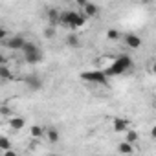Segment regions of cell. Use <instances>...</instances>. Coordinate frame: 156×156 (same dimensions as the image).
Masks as SVG:
<instances>
[{
  "instance_id": "obj_16",
  "label": "cell",
  "mask_w": 156,
  "mask_h": 156,
  "mask_svg": "<svg viewBox=\"0 0 156 156\" xmlns=\"http://www.w3.org/2000/svg\"><path fill=\"white\" fill-rule=\"evenodd\" d=\"M138 138H140V136H138V132H136V130H132V129H129V130L125 132V140H123V141H127V143L134 145V143L138 141Z\"/></svg>"
},
{
  "instance_id": "obj_6",
  "label": "cell",
  "mask_w": 156,
  "mask_h": 156,
  "mask_svg": "<svg viewBox=\"0 0 156 156\" xmlns=\"http://www.w3.org/2000/svg\"><path fill=\"white\" fill-rule=\"evenodd\" d=\"M24 37H20V35H15V37H8L6 41H4V44L9 48V50H22V46H24Z\"/></svg>"
},
{
  "instance_id": "obj_1",
  "label": "cell",
  "mask_w": 156,
  "mask_h": 156,
  "mask_svg": "<svg viewBox=\"0 0 156 156\" xmlns=\"http://www.w3.org/2000/svg\"><path fill=\"white\" fill-rule=\"evenodd\" d=\"M129 70H132V59L129 55H119L114 59V62L103 70L107 77H114V75H121V73H127Z\"/></svg>"
},
{
  "instance_id": "obj_2",
  "label": "cell",
  "mask_w": 156,
  "mask_h": 156,
  "mask_svg": "<svg viewBox=\"0 0 156 156\" xmlns=\"http://www.w3.org/2000/svg\"><path fill=\"white\" fill-rule=\"evenodd\" d=\"M59 22L62 24V26H66V28H72V30H75V28H83L85 24H87V17L83 15V13H79V11H62L61 13V17H59Z\"/></svg>"
},
{
  "instance_id": "obj_23",
  "label": "cell",
  "mask_w": 156,
  "mask_h": 156,
  "mask_svg": "<svg viewBox=\"0 0 156 156\" xmlns=\"http://www.w3.org/2000/svg\"><path fill=\"white\" fill-rule=\"evenodd\" d=\"M0 66H8V57L4 53H0Z\"/></svg>"
},
{
  "instance_id": "obj_22",
  "label": "cell",
  "mask_w": 156,
  "mask_h": 156,
  "mask_svg": "<svg viewBox=\"0 0 156 156\" xmlns=\"http://www.w3.org/2000/svg\"><path fill=\"white\" fill-rule=\"evenodd\" d=\"M8 37H9V31H8L4 26H0V42H4Z\"/></svg>"
},
{
  "instance_id": "obj_13",
  "label": "cell",
  "mask_w": 156,
  "mask_h": 156,
  "mask_svg": "<svg viewBox=\"0 0 156 156\" xmlns=\"http://www.w3.org/2000/svg\"><path fill=\"white\" fill-rule=\"evenodd\" d=\"M30 136H31L33 140H41V138L44 136V127H41V125H31V127H30Z\"/></svg>"
},
{
  "instance_id": "obj_14",
  "label": "cell",
  "mask_w": 156,
  "mask_h": 156,
  "mask_svg": "<svg viewBox=\"0 0 156 156\" xmlns=\"http://www.w3.org/2000/svg\"><path fill=\"white\" fill-rule=\"evenodd\" d=\"M118 152H119V154H127V156H130V154L134 152V147H132L130 143H127V141H121V143L118 145Z\"/></svg>"
},
{
  "instance_id": "obj_10",
  "label": "cell",
  "mask_w": 156,
  "mask_h": 156,
  "mask_svg": "<svg viewBox=\"0 0 156 156\" xmlns=\"http://www.w3.org/2000/svg\"><path fill=\"white\" fill-rule=\"evenodd\" d=\"M83 15L88 19V17H98L99 15V8L96 6V4H92V2H87L85 6H83Z\"/></svg>"
},
{
  "instance_id": "obj_20",
  "label": "cell",
  "mask_w": 156,
  "mask_h": 156,
  "mask_svg": "<svg viewBox=\"0 0 156 156\" xmlns=\"http://www.w3.org/2000/svg\"><path fill=\"white\" fill-rule=\"evenodd\" d=\"M0 114L6 116V118H11V116H13V112H11V108H9L8 105H0Z\"/></svg>"
},
{
  "instance_id": "obj_26",
  "label": "cell",
  "mask_w": 156,
  "mask_h": 156,
  "mask_svg": "<svg viewBox=\"0 0 156 156\" xmlns=\"http://www.w3.org/2000/svg\"><path fill=\"white\" fill-rule=\"evenodd\" d=\"M0 85H2V81H0Z\"/></svg>"
},
{
  "instance_id": "obj_24",
  "label": "cell",
  "mask_w": 156,
  "mask_h": 156,
  "mask_svg": "<svg viewBox=\"0 0 156 156\" xmlns=\"http://www.w3.org/2000/svg\"><path fill=\"white\" fill-rule=\"evenodd\" d=\"M2 156H19V154H17V151L9 149V151H4V152H2Z\"/></svg>"
},
{
  "instance_id": "obj_9",
  "label": "cell",
  "mask_w": 156,
  "mask_h": 156,
  "mask_svg": "<svg viewBox=\"0 0 156 156\" xmlns=\"http://www.w3.org/2000/svg\"><path fill=\"white\" fill-rule=\"evenodd\" d=\"M112 129H114V132H127L129 130V121L125 118H114L112 119Z\"/></svg>"
},
{
  "instance_id": "obj_15",
  "label": "cell",
  "mask_w": 156,
  "mask_h": 156,
  "mask_svg": "<svg viewBox=\"0 0 156 156\" xmlns=\"http://www.w3.org/2000/svg\"><path fill=\"white\" fill-rule=\"evenodd\" d=\"M59 17H61V11H59V9H55V8H53V9H50V11H48L50 26H53V28H55V24L59 22Z\"/></svg>"
},
{
  "instance_id": "obj_21",
  "label": "cell",
  "mask_w": 156,
  "mask_h": 156,
  "mask_svg": "<svg viewBox=\"0 0 156 156\" xmlns=\"http://www.w3.org/2000/svg\"><path fill=\"white\" fill-rule=\"evenodd\" d=\"M44 37H46V39H53V37H55V28H53V26H48V28L44 30Z\"/></svg>"
},
{
  "instance_id": "obj_8",
  "label": "cell",
  "mask_w": 156,
  "mask_h": 156,
  "mask_svg": "<svg viewBox=\"0 0 156 156\" xmlns=\"http://www.w3.org/2000/svg\"><path fill=\"white\" fill-rule=\"evenodd\" d=\"M24 83H26L31 90H41V88H42V81H41V77H39V75H35V73H31V75L24 77Z\"/></svg>"
},
{
  "instance_id": "obj_7",
  "label": "cell",
  "mask_w": 156,
  "mask_h": 156,
  "mask_svg": "<svg viewBox=\"0 0 156 156\" xmlns=\"http://www.w3.org/2000/svg\"><path fill=\"white\" fill-rule=\"evenodd\" d=\"M123 41H125V44H127L130 50H138V48L141 46V37L136 35V33H127V35L123 37Z\"/></svg>"
},
{
  "instance_id": "obj_11",
  "label": "cell",
  "mask_w": 156,
  "mask_h": 156,
  "mask_svg": "<svg viewBox=\"0 0 156 156\" xmlns=\"http://www.w3.org/2000/svg\"><path fill=\"white\" fill-rule=\"evenodd\" d=\"M44 136L48 138L50 143H57L59 141V130L55 127H50V129H44Z\"/></svg>"
},
{
  "instance_id": "obj_3",
  "label": "cell",
  "mask_w": 156,
  "mask_h": 156,
  "mask_svg": "<svg viewBox=\"0 0 156 156\" xmlns=\"http://www.w3.org/2000/svg\"><path fill=\"white\" fill-rule=\"evenodd\" d=\"M20 51L24 53V61L30 62V64H37V62L42 61V53H41V50H39V46H37L35 42L26 41Z\"/></svg>"
},
{
  "instance_id": "obj_12",
  "label": "cell",
  "mask_w": 156,
  "mask_h": 156,
  "mask_svg": "<svg viewBox=\"0 0 156 156\" xmlns=\"http://www.w3.org/2000/svg\"><path fill=\"white\" fill-rule=\"evenodd\" d=\"M66 44H68L70 48H79V46H81V39H79V35L68 33V35H66Z\"/></svg>"
},
{
  "instance_id": "obj_4",
  "label": "cell",
  "mask_w": 156,
  "mask_h": 156,
  "mask_svg": "<svg viewBox=\"0 0 156 156\" xmlns=\"http://www.w3.org/2000/svg\"><path fill=\"white\" fill-rule=\"evenodd\" d=\"M81 79L88 81V83H96V85H107L108 83V77L105 75L103 70H87L81 73Z\"/></svg>"
},
{
  "instance_id": "obj_18",
  "label": "cell",
  "mask_w": 156,
  "mask_h": 156,
  "mask_svg": "<svg viewBox=\"0 0 156 156\" xmlns=\"http://www.w3.org/2000/svg\"><path fill=\"white\" fill-rule=\"evenodd\" d=\"M9 149H13V143H11V140L8 138V136H0V151H9Z\"/></svg>"
},
{
  "instance_id": "obj_17",
  "label": "cell",
  "mask_w": 156,
  "mask_h": 156,
  "mask_svg": "<svg viewBox=\"0 0 156 156\" xmlns=\"http://www.w3.org/2000/svg\"><path fill=\"white\" fill-rule=\"evenodd\" d=\"M13 79V72L9 70V66H0V81H8Z\"/></svg>"
},
{
  "instance_id": "obj_5",
  "label": "cell",
  "mask_w": 156,
  "mask_h": 156,
  "mask_svg": "<svg viewBox=\"0 0 156 156\" xmlns=\"http://www.w3.org/2000/svg\"><path fill=\"white\" fill-rule=\"evenodd\" d=\"M8 125H9L11 130L19 132V130H22L26 127V118H22V116H11V118H8Z\"/></svg>"
},
{
  "instance_id": "obj_25",
  "label": "cell",
  "mask_w": 156,
  "mask_h": 156,
  "mask_svg": "<svg viewBox=\"0 0 156 156\" xmlns=\"http://www.w3.org/2000/svg\"><path fill=\"white\" fill-rule=\"evenodd\" d=\"M48 156H57V154H48Z\"/></svg>"
},
{
  "instance_id": "obj_19",
  "label": "cell",
  "mask_w": 156,
  "mask_h": 156,
  "mask_svg": "<svg viewBox=\"0 0 156 156\" xmlns=\"http://www.w3.org/2000/svg\"><path fill=\"white\" fill-rule=\"evenodd\" d=\"M121 37V33L118 31V30H114V28H110L108 31H107V39H110V41H118Z\"/></svg>"
}]
</instances>
